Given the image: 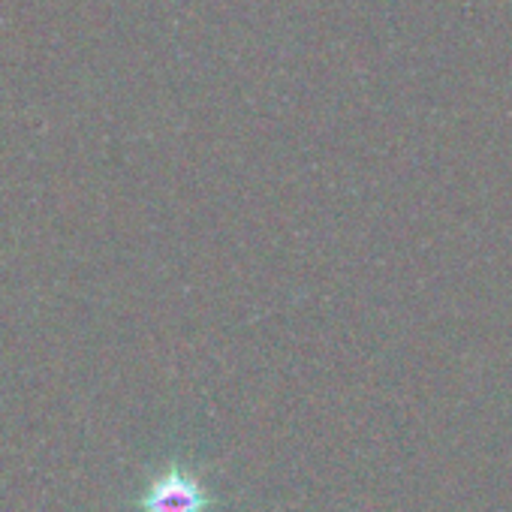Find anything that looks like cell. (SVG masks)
Segmentation results:
<instances>
[{
	"mask_svg": "<svg viewBox=\"0 0 512 512\" xmlns=\"http://www.w3.org/2000/svg\"><path fill=\"white\" fill-rule=\"evenodd\" d=\"M205 488L181 467L163 470L142 494L145 512H208Z\"/></svg>",
	"mask_w": 512,
	"mask_h": 512,
	"instance_id": "6da1fadb",
	"label": "cell"
}]
</instances>
